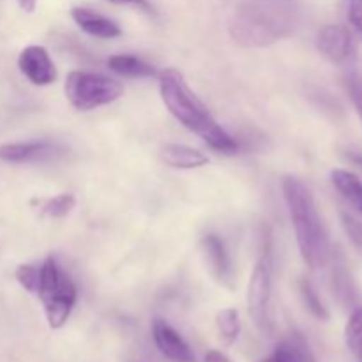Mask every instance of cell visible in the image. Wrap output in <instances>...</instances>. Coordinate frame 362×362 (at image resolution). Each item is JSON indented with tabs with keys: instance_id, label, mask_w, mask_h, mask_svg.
Returning a JSON list of instances; mask_svg holds the SVG:
<instances>
[{
	"instance_id": "16",
	"label": "cell",
	"mask_w": 362,
	"mask_h": 362,
	"mask_svg": "<svg viewBox=\"0 0 362 362\" xmlns=\"http://www.w3.org/2000/svg\"><path fill=\"white\" fill-rule=\"evenodd\" d=\"M108 67L119 76L152 78L158 76V69L134 55H113L108 59Z\"/></svg>"
},
{
	"instance_id": "24",
	"label": "cell",
	"mask_w": 362,
	"mask_h": 362,
	"mask_svg": "<svg viewBox=\"0 0 362 362\" xmlns=\"http://www.w3.org/2000/svg\"><path fill=\"white\" fill-rule=\"evenodd\" d=\"M345 9L350 25L362 35V0H345Z\"/></svg>"
},
{
	"instance_id": "19",
	"label": "cell",
	"mask_w": 362,
	"mask_h": 362,
	"mask_svg": "<svg viewBox=\"0 0 362 362\" xmlns=\"http://www.w3.org/2000/svg\"><path fill=\"white\" fill-rule=\"evenodd\" d=\"M346 345L356 362H362V308H356L350 315L345 329Z\"/></svg>"
},
{
	"instance_id": "15",
	"label": "cell",
	"mask_w": 362,
	"mask_h": 362,
	"mask_svg": "<svg viewBox=\"0 0 362 362\" xmlns=\"http://www.w3.org/2000/svg\"><path fill=\"white\" fill-rule=\"evenodd\" d=\"M332 186L346 200V204L362 216V180L349 170H334L331 173Z\"/></svg>"
},
{
	"instance_id": "11",
	"label": "cell",
	"mask_w": 362,
	"mask_h": 362,
	"mask_svg": "<svg viewBox=\"0 0 362 362\" xmlns=\"http://www.w3.org/2000/svg\"><path fill=\"white\" fill-rule=\"evenodd\" d=\"M152 338H154L158 350L166 359L173 362H197L187 343L165 320L154 322V325H152Z\"/></svg>"
},
{
	"instance_id": "18",
	"label": "cell",
	"mask_w": 362,
	"mask_h": 362,
	"mask_svg": "<svg viewBox=\"0 0 362 362\" xmlns=\"http://www.w3.org/2000/svg\"><path fill=\"white\" fill-rule=\"evenodd\" d=\"M216 327H218L219 334L225 339L228 345H232L240 332V320L239 311L235 308H225L216 315Z\"/></svg>"
},
{
	"instance_id": "22",
	"label": "cell",
	"mask_w": 362,
	"mask_h": 362,
	"mask_svg": "<svg viewBox=\"0 0 362 362\" xmlns=\"http://www.w3.org/2000/svg\"><path fill=\"white\" fill-rule=\"evenodd\" d=\"M345 83L346 90H349L350 94V99H352L354 106H356L362 119V78L357 76V74H350V76H346Z\"/></svg>"
},
{
	"instance_id": "8",
	"label": "cell",
	"mask_w": 362,
	"mask_h": 362,
	"mask_svg": "<svg viewBox=\"0 0 362 362\" xmlns=\"http://www.w3.org/2000/svg\"><path fill=\"white\" fill-rule=\"evenodd\" d=\"M18 67L21 74L37 87H46L57 80V67L49 57L48 49L42 46L32 45L21 49L18 57Z\"/></svg>"
},
{
	"instance_id": "2",
	"label": "cell",
	"mask_w": 362,
	"mask_h": 362,
	"mask_svg": "<svg viewBox=\"0 0 362 362\" xmlns=\"http://www.w3.org/2000/svg\"><path fill=\"white\" fill-rule=\"evenodd\" d=\"M159 92L166 110L191 133L198 134L205 144L221 154H235L239 144L216 122L204 103L187 87L177 69H163L158 74Z\"/></svg>"
},
{
	"instance_id": "7",
	"label": "cell",
	"mask_w": 362,
	"mask_h": 362,
	"mask_svg": "<svg viewBox=\"0 0 362 362\" xmlns=\"http://www.w3.org/2000/svg\"><path fill=\"white\" fill-rule=\"evenodd\" d=\"M317 48L336 66H350L357 57L352 34L343 25H325L317 35Z\"/></svg>"
},
{
	"instance_id": "5",
	"label": "cell",
	"mask_w": 362,
	"mask_h": 362,
	"mask_svg": "<svg viewBox=\"0 0 362 362\" xmlns=\"http://www.w3.org/2000/svg\"><path fill=\"white\" fill-rule=\"evenodd\" d=\"M64 92L73 108L80 112H90L99 106L112 105L122 98L124 87L120 81L103 74L73 71L67 74Z\"/></svg>"
},
{
	"instance_id": "21",
	"label": "cell",
	"mask_w": 362,
	"mask_h": 362,
	"mask_svg": "<svg viewBox=\"0 0 362 362\" xmlns=\"http://www.w3.org/2000/svg\"><path fill=\"white\" fill-rule=\"evenodd\" d=\"M39 278H41V265L23 264L16 269V279L27 292L35 293L39 286Z\"/></svg>"
},
{
	"instance_id": "27",
	"label": "cell",
	"mask_w": 362,
	"mask_h": 362,
	"mask_svg": "<svg viewBox=\"0 0 362 362\" xmlns=\"http://www.w3.org/2000/svg\"><path fill=\"white\" fill-rule=\"evenodd\" d=\"M16 2L25 13H34L35 6H37V0H16Z\"/></svg>"
},
{
	"instance_id": "25",
	"label": "cell",
	"mask_w": 362,
	"mask_h": 362,
	"mask_svg": "<svg viewBox=\"0 0 362 362\" xmlns=\"http://www.w3.org/2000/svg\"><path fill=\"white\" fill-rule=\"evenodd\" d=\"M106 2L115 4V6H136L145 11H151V6H148L147 0H106Z\"/></svg>"
},
{
	"instance_id": "6",
	"label": "cell",
	"mask_w": 362,
	"mask_h": 362,
	"mask_svg": "<svg viewBox=\"0 0 362 362\" xmlns=\"http://www.w3.org/2000/svg\"><path fill=\"white\" fill-rule=\"evenodd\" d=\"M271 286V260L267 255H262L251 272L250 283H247V311H250L251 320L262 331L269 327Z\"/></svg>"
},
{
	"instance_id": "3",
	"label": "cell",
	"mask_w": 362,
	"mask_h": 362,
	"mask_svg": "<svg viewBox=\"0 0 362 362\" xmlns=\"http://www.w3.org/2000/svg\"><path fill=\"white\" fill-rule=\"evenodd\" d=\"M283 197L288 207L290 219L296 230L297 246L304 262L311 269H318L327 265L331 257L327 232L324 228L320 214L315 205L313 194L308 189L303 180L296 177L283 179Z\"/></svg>"
},
{
	"instance_id": "13",
	"label": "cell",
	"mask_w": 362,
	"mask_h": 362,
	"mask_svg": "<svg viewBox=\"0 0 362 362\" xmlns=\"http://www.w3.org/2000/svg\"><path fill=\"white\" fill-rule=\"evenodd\" d=\"M258 362H317V357L304 334L290 332L276 345L271 356Z\"/></svg>"
},
{
	"instance_id": "12",
	"label": "cell",
	"mask_w": 362,
	"mask_h": 362,
	"mask_svg": "<svg viewBox=\"0 0 362 362\" xmlns=\"http://www.w3.org/2000/svg\"><path fill=\"white\" fill-rule=\"evenodd\" d=\"M71 18L74 23L85 32V34L92 35V37L99 39H115L122 34L117 21L110 20L105 14H99L95 11L87 9V7H73L71 9Z\"/></svg>"
},
{
	"instance_id": "10",
	"label": "cell",
	"mask_w": 362,
	"mask_h": 362,
	"mask_svg": "<svg viewBox=\"0 0 362 362\" xmlns=\"http://www.w3.org/2000/svg\"><path fill=\"white\" fill-rule=\"evenodd\" d=\"M202 255H204L205 264L211 269L212 276L218 279L221 285L232 288L233 286V265L230 260V255L226 251L225 243L218 235L211 233L205 235L200 243Z\"/></svg>"
},
{
	"instance_id": "9",
	"label": "cell",
	"mask_w": 362,
	"mask_h": 362,
	"mask_svg": "<svg viewBox=\"0 0 362 362\" xmlns=\"http://www.w3.org/2000/svg\"><path fill=\"white\" fill-rule=\"evenodd\" d=\"M62 154V148L52 141H20V144L0 145V161L4 163H35L46 161Z\"/></svg>"
},
{
	"instance_id": "14",
	"label": "cell",
	"mask_w": 362,
	"mask_h": 362,
	"mask_svg": "<svg viewBox=\"0 0 362 362\" xmlns=\"http://www.w3.org/2000/svg\"><path fill=\"white\" fill-rule=\"evenodd\" d=\"M161 159L168 166L177 170H194L202 168L209 163V158L198 148L189 145L180 144H166L161 148Z\"/></svg>"
},
{
	"instance_id": "26",
	"label": "cell",
	"mask_w": 362,
	"mask_h": 362,
	"mask_svg": "<svg viewBox=\"0 0 362 362\" xmlns=\"http://www.w3.org/2000/svg\"><path fill=\"white\" fill-rule=\"evenodd\" d=\"M205 362H232L225 354L218 352V350H211V352L205 356Z\"/></svg>"
},
{
	"instance_id": "28",
	"label": "cell",
	"mask_w": 362,
	"mask_h": 362,
	"mask_svg": "<svg viewBox=\"0 0 362 362\" xmlns=\"http://www.w3.org/2000/svg\"><path fill=\"white\" fill-rule=\"evenodd\" d=\"M349 159L354 163V165H357L362 170V156H359V154H350Z\"/></svg>"
},
{
	"instance_id": "17",
	"label": "cell",
	"mask_w": 362,
	"mask_h": 362,
	"mask_svg": "<svg viewBox=\"0 0 362 362\" xmlns=\"http://www.w3.org/2000/svg\"><path fill=\"white\" fill-rule=\"evenodd\" d=\"M32 205L37 211L39 216L49 219H60L66 218L71 211L76 205V198L71 193H62L57 194V197H48V198H35L32 200Z\"/></svg>"
},
{
	"instance_id": "23",
	"label": "cell",
	"mask_w": 362,
	"mask_h": 362,
	"mask_svg": "<svg viewBox=\"0 0 362 362\" xmlns=\"http://www.w3.org/2000/svg\"><path fill=\"white\" fill-rule=\"evenodd\" d=\"M341 221L352 243L362 250V223L350 214H341Z\"/></svg>"
},
{
	"instance_id": "1",
	"label": "cell",
	"mask_w": 362,
	"mask_h": 362,
	"mask_svg": "<svg viewBox=\"0 0 362 362\" xmlns=\"http://www.w3.org/2000/svg\"><path fill=\"white\" fill-rule=\"evenodd\" d=\"M297 0H243L228 18V34L243 48H267L296 32Z\"/></svg>"
},
{
	"instance_id": "4",
	"label": "cell",
	"mask_w": 362,
	"mask_h": 362,
	"mask_svg": "<svg viewBox=\"0 0 362 362\" xmlns=\"http://www.w3.org/2000/svg\"><path fill=\"white\" fill-rule=\"evenodd\" d=\"M35 296L45 308L46 320L52 329H60L69 320L78 299V290L69 274L60 269L53 257L41 264V278Z\"/></svg>"
},
{
	"instance_id": "20",
	"label": "cell",
	"mask_w": 362,
	"mask_h": 362,
	"mask_svg": "<svg viewBox=\"0 0 362 362\" xmlns=\"http://www.w3.org/2000/svg\"><path fill=\"white\" fill-rule=\"evenodd\" d=\"M300 296H303L304 304H306V308L311 311V315L315 318H318V320H329L327 308L324 306L322 299L318 297L317 290L313 288L311 281H308V279L300 281Z\"/></svg>"
}]
</instances>
